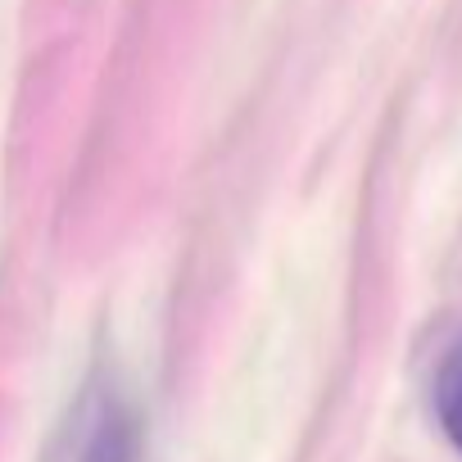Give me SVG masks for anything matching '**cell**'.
<instances>
[{
  "label": "cell",
  "instance_id": "obj_1",
  "mask_svg": "<svg viewBox=\"0 0 462 462\" xmlns=\"http://www.w3.org/2000/svg\"><path fill=\"white\" fill-rule=\"evenodd\" d=\"M78 462H136V421L118 399H105L96 408Z\"/></svg>",
  "mask_w": 462,
  "mask_h": 462
},
{
  "label": "cell",
  "instance_id": "obj_2",
  "mask_svg": "<svg viewBox=\"0 0 462 462\" xmlns=\"http://www.w3.org/2000/svg\"><path fill=\"white\" fill-rule=\"evenodd\" d=\"M435 417L448 435V444L462 453V336L444 349L435 367Z\"/></svg>",
  "mask_w": 462,
  "mask_h": 462
}]
</instances>
